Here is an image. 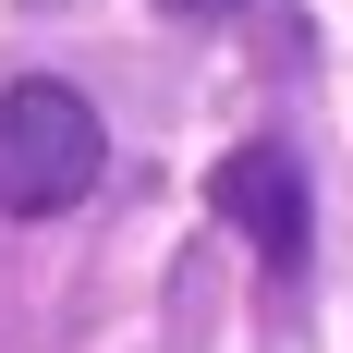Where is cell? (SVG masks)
I'll return each instance as SVG.
<instances>
[{
    "instance_id": "6da1fadb",
    "label": "cell",
    "mask_w": 353,
    "mask_h": 353,
    "mask_svg": "<svg viewBox=\"0 0 353 353\" xmlns=\"http://www.w3.org/2000/svg\"><path fill=\"white\" fill-rule=\"evenodd\" d=\"M98 159H110V134H98V110L73 98V85H0V208L12 219H49V208H73L85 183H98Z\"/></svg>"
},
{
    "instance_id": "7a4b0ae2",
    "label": "cell",
    "mask_w": 353,
    "mask_h": 353,
    "mask_svg": "<svg viewBox=\"0 0 353 353\" xmlns=\"http://www.w3.org/2000/svg\"><path fill=\"white\" fill-rule=\"evenodd\" d=\"M219 208L256 232V256H268V268H292V256H305V183H292V159H281V146L219 159Z\"/></svg>"
},
{
    "instance_id": "3957f363",
    "label": "cell",
    "mask_w": 353,
    "mask_h": 353,
    "mask_svg": "<svg viewBox=\"0 0 353 353\" xmlns=\"http://www.w3.org/2000/svg\"><path fill=\"white\" fill-rule=\"evenodd\" d=\"M171 12H183V25H219V12H244V0H171Z\"/></svg>"
}]
</instances>
